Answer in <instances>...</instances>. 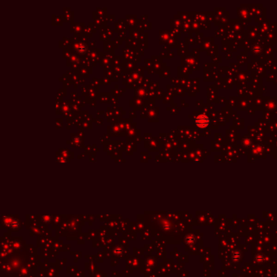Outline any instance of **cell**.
I'll return each instance as SVG.
<instances>
[{
  "label": "cell",
  "mask_w": 277,
  "mask_h": 277,
  "mask_svg": "<svg viewBox=\"0 0 277 277\" xmlns=\"http://www.w3.org/2000/svg\"><path fill=\"white\" fill-rule=\"evenodd\" d=\"M209 118L205 115L201 114L199 115L198 116H197L195 120V124L198 127L203 128H206L209 124Z\"/></svg>",
  "instance_id": "1"
}]
</instances>
